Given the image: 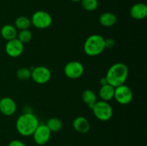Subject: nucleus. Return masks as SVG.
<instances>
[{"mask_svg": "<svg viewBox=\"0 0 147 146\" xmlns=\"http://www.w3.org/2000/svg\"><path fill=\"white\" fill-rule=\"evenodd\" d=\"M129 75L127 66L122 62L115 63L107 71L106 77L107 83L113 87L124 84Z\"/></svg>", "mask_w": 147, "mask_h": 146, "instance_id": "nucleus-1", "label": "nucleus"}, {"mask_svg": "<svg viewBox=\"0 0 147 146\" xmlns=\"http://www.w3.org/2000/svg\"><path fill=\"white\" fill-rule=\"evenodd\" d=\"M38 125V119L34 114L30 113L21 115L16 121V129L17 132L24 137L32 135Z\"/></svg>", "mask_w": 147, "mask_h": 146, "instance_id": "nucleus-2", "label": "nucleus"}, {"mask_svg": "<svg viewBox=\"0 0 147 146\" xmlns=\"http://www.w3.org/2000/svg\"><path fill=\"white\" fill-rule=\"evenodd\" d=\"M106 49L105 39L99 34H92L86 39L83 50L87 55L90 57L98 56Z\"/></svg>", "mask_w": 147, "mask_h": 146, "instance_id": "nucleus-3", "label": "nucleus"}, {"mask_svg": "<svg viewBox=\"0 0 147 146\" xmlns=\"http://www.w3.org/2000/svg\"><path fill=\"white\" fill-rule=\"evenodd\" d=\"M95 117L100 121H108L113 116V109L108 102L97 101L91 109Z\"/></svg>", "mask_w": 147, "mask_h": 146, "instance_id": "nucleus-4", "label": "nucleus"}, {"mask_svg": "<svg viewBox=\"0 0 147 146\" xmlns=\"http://www.w3.org/2000/svg\"><path fill=\"white\" fill-rule=\"evenodd\" d=\"M31 24L35 28L40 29H47L51 26L53 19L50 14L47 11L39 10L32 14L31 18Z\"/></svg>", "mask_w": 147, "mask_h": 146, "instance_id": "nucleus-5", "label": "nucleus"}, {"mask_svg": "<svg viewBox=\"0 0 147 146\" xmlns=\"http://www.w3.org/2000/svg\"><path fill=\"white\" fill-rule=\"evenodd\" d=\"M115 100L121 104H128L132 101L133 92L131 89L127 85L122 84L117 87H115L114 97Z\"/></svg>", "mask_w": 147, "mask_h": 146, "instance_id": "nucleus-6", "label": "nucleus"}, {"mask_svg": "<svg viewBox=\"0 0 147 146\" xmlns=\"http://www.w3.org/2000/svg\"><path fill=\"white\" fill-rule=\"evenodd\" d=\"M84 72V67L83 64L78 61H70L65 64L64 67V73L65 76L72 80H76L83 75Z\"/></svg>", "mask_w": 147, "mask_h": 146, "instance_id": "nucleus-7", "label": "nucleus"}, {"mask_svg": "<svg viewBox=\"0 0 147 146\" xmlns=\"http://www.w3.org/2000/svg\"><path fill=\"white\" fill-rule=\"evenodd\" d=\"M31 77L37 84H45L51 78V71L47 67L38 66L34 67L31 72Z\"/></svg>", "mask_w": 147, "mask_h": 146, "instance_id": "nucleus-8", "label": "nucleus"}, {"mask_svg": "<svg viewBox=\"0 0 147 146\" xmlns=\"http://www.w3.org/2000/svg\"><path fill=\"white\" fill-rule=\"evenodd\" d=\"M51 133L52 132L46 125L39 124L32 134L34 141L39 145H45L50 140Z\"/></svg>", "mask_w": 147, "mask_h": 146, "instance_id": "nucleus-9", "label": "nucleus"}, {"mask_svg": "<svg viewBox=\"0 0 147 146\" xmlns=\"http://www.w3.org/2000/svg\"><path fill=\"white\" fill-rule=\"evenodd\" d=\"M6 53L11 57H18L24 51V44L17 38L7 41L5 45Z\"/></svg>", "mask_w": 147, "mask_h": 146, "instance_id": "nucleus-10", "label": "nucleus"}, {"mask_svg": "<svg viewBox=\"0 0 147 146\" xmlns=\"http://www.w3.org/2000/svg\"><path fill=\"white\" fill-rule=\"evenodd\" d=\"M16 110L17 104L13 99L9 97H5L0 100V112L4 115H12L15 113Z\"/></svg>", "mask_w": 147, "mask_h": 146, "instance_id": "nucleus-11", "label": "nucleus"}, {"mask_svg": "<svg viewBox=\"0 0 147 146\" xmlns=\"http://www.w3.org/2000/svg\"><path fill=\"white\" fill-rule=\"evenodd\" d=\"M130 15L137 20L144 19L147 16V7L144 3H136L130 9Z\"/></svg>", "mask_w": 147, "mask_h": 146, "instance_id": "nucleus-12", "label": "nucleus"}, {"mask_svg": "<svg viewBox=\"0 0 147 146\" xmlns=\"http://www.w3.org/2000/svg\"><path fill=\"white\" fill-rule=\"evenodd\" d=\"M73 127L78 133H86L90 130V125L87 118L83 116H78L73 120Z\"/></svg>", "mask_w": 147, "mask_h": 146, "instance_id": "nucleus-13", "label": "nucleus"}, {"mask_svg": "<svg viewBox=\"0 0 147 146\" xmlns=\"http://www.w3.org/2000/svg\"><path fill=\"white\" fill-rule=\"evenodd\" d=\"M115 87L110 85L109 84H106L104 85H101L99 90V97L103 101L108 102L112 100L114 97Z\"/></svg>", "mask_w": 147, "mask_h": 146, "instance_id": "nucleus-14", "label": "nucleus"}, {"mask_svg": "<svg viewBox=\"0 0 147 146\" xmlns=\"http://www.w3.org/2000/svg\"><path fill=\"white\" fill-rule=\"evenodd\" d=\"M117 21V17L111 12H105L99 17V22L105 27H110L114 25Z\"/></svg>", "mask_w": 147, "mask_h": 146, "instance_id": "nucleus-15", "label": "nucleus"}, {"mask_svg": "<svg viewBox=\"0 0 147 146\" xmlns=\"http://www.w3.org/2000/svg\"><path fill=\"white\" fill-rule=\"evenodd\" d=\"M1 35L7 41L17 38V31L14 26L11 24L4 25L1 29Z\"/></svg>", "mask_w": 147, "mask_h": 146, "instance_id": "nucleus-16", "label": "nucleus"}, {"mask_svg": "<svg viewBox=\"0 0 147 146\" xmlns=\"http://www.w3.org/2000/svg\"><path fill=\"white\" fill-rule=\"evenodd\" d=\"M82 100L84 102V103L87 104L89 108L92 109L93 105L97 102V97H96V93L93 90L87 89L82 93Z\"/></svg>", "mask_w": 147, "mask_h": 146, "instance_id": "nucleus-17", "label": "nucleus"}, {"mask_svg": "<svg viewBox=\"0 0 147 146\" xmlns=\"http://www.w3.org/2000/svg\"><path fill=\"white\" fill-rule=\"evenodd\" d=\"M46 125L51 132L57 133V132L60 131L63 127V123L57 117H51L47 120Z\"/></svg>", "mask_w": 147, "mask_h": 146, "instance_id": "nucleus-18", "label": "nucleus"}, {"mask_svg": "<svg viewBox=\"0 0 147 146\" xmlns=\"http://www.w3.org/2000/svg\"><path fill=\"white\" fill-rule=\"evenodd\" d=\"M31 24V20L24 16L17 17L14 21V25H15L14 27H16V29L20 30L28 29Z\"/></svg>", "mask_w": 147, "mask_h": 146, "instance_id": "nucleus-19", "label": "nucleus"}, {"mask_svg": "<svg viewBox=\"0 0 147 146\" xmlns=\"http://www.w3.org/2000/svg\"><path fill=\"white\" fill-rule=\"evenodd\" d=\"M81 6L85 10L88 11H93L98 7V0H81Z\"/></svg>", "mask_w": 147, "mask_h": 146, "instance_id": "nucleus-20", "label": "nucleus"}, {"mask_svg": "<svg viewBox=\"0 0 147 146\" xmlns=\"http://www.w3.org/2000/svg\"><path fill=\"white\" fill-rule=\"evenodd\" d=\"M17 39L21 42L22 44L28 43L29 42L31 41L32 38V34L31 31L28 29H23L20 30V32L17 33Z\"/></svg>", "mask_w": 147, "mask_h": 146, "instance_id": "nucleus-21", "label": "nucleus"}, {"mask_svg": "<svg viewBox=\"0 0 147 146\" xmlns=\"http://www.w3.org/2000/svg\"><path fill=\"white\" fill-rule=\"evenodd\" d=\"M16 74L17 78L20 80H27L31 77V71L26 67L19 68Z\"/></svg>", "mask_w": 147, "mask_h": 146, "instance_id": "nucleus-22", "label": "nucleus"}, {"mask_svg": "<svg viewBox=\"0 0 147 146\" xmlns=\"http://www.w3.org/2000/svg\"><path fill=\"white\" fill-rule=\"evenodd\" d=\"M115 45V41L111 38H108L107 40L105 39V46L106 48H113Z\"/></svg>", "mask_w": 147, "mask_h": 146, "instance_id": "nucleus-23", "label": "nucleus"}, {"mask_svg": "<svg viewBox=\"0 0 147 146\" xmlns=\"http://www.w3.org/2000/svg\"><path fill=\"white\" fill-rule=\"evenodd\" d=\"M8 146H26L22 141L19 140H13L9 142Z\"/></svg>", "mask_w": 147, "mask_h": 146, "instance_id": "nucleus-24", "label": "nucleus"}, {"mask_svg": "<svg viewBox=\"0 0 147 146\" xmlns=\"http://www.w3.org/2000/svg\"><path fill=\"white\" fill-rule=\"evenodd\" d=\"M100 85H104V84H108V83H107V81H106V77H103V78L100 79Z\"/></svg>", "mask_w": 147, "mask_h": 146, "instance_id": "nucleus-25", "label": "nucleus"}, {"mask_svg": "<svg viewBox=\"0 0 147 146\" xmlns=\"http://www.w3.org/2000/svg\"><path fill=\"white\" fill-rule=\"evenodd\" d=\"M71 1H75V2H78V1H81V0H71Z\"/></svg>", "mask_w": 147, "mask_h": 146, "instance_id": "nucleus-26", "label": "nucleus"}]
</instances>
